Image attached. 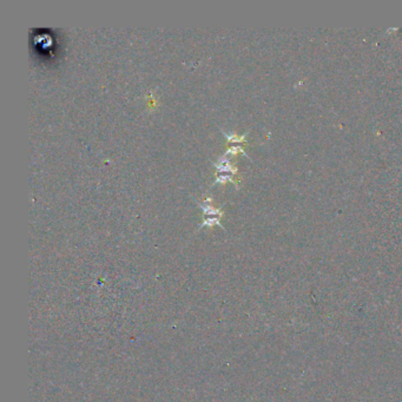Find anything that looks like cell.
Returning <instances> with one entry per match:
<instances>
[{"instance_id": "obj_1", "label": "cell", "mask_w": 402, "mask_h": 402, "mask_svg": "<svg viewBox=\"0 0 402 402\" xmlns=\"http://www.w3.org/2000/svg\"><path fill=\"white\" fill-rule=\"evenodd\" d=\"M194 201H195V203H196V204L203 210V217H211V216L222 217L223 216V209L214 208V206L211 205V203H213V198L211 197H206L204 198V201H197L196 198H194Z\"/></svg>"}, {"instance_id": "obj_2", "label": "cell", "mask_w": 402, "mask_h": 402, "mask_svg": "<svg viewBox=\"0 0 402 402\" xmlns=\"http://www.w3.org/2000/svg\"><path fill=\"white\" fill-rule=\"evenodd\" d=\"M213 164L216 168L217 173H230V175H236L237 173V168L235 165H232L225 156H221L217 163L213 162Z\"/></svg>"}, {"instance_id": "obj_3", "label": "cell", "mask_w": 402, "mask_h": 402, "mask_svg": "<svg viewBox=\"0 0 402 402\" xmlns=\"http://www.w3.org/2000/svg\"><path fill=\"white\" fill-rule=\"evenodd\" d=\"M221 218L222 217L219 216H211V217H203V222L200 224V227H198V230L202 229L203 227H214V225H217V227H221L222 229H224V227H222V223H221Z\"/></svg>"}, {"instance_id": "obj_4", "label": "cell", "mask_w": 402, "mask_h": 402, "mask_svg": "<svg viewBox=\"0 0 402 402\" xmlns=\"http://www.w3.org/2000/svg\"><path fill=\"white\" fill-rule=\"evenodd\" d=\"M227 182H232L236 186L237 184V181H235L232 177V175H230V173H217L216 172V179H215L214 182V186L215 184H224L227 183Z\"/></svg>"}, {"instance_id": "obj_5", "label": "cell", "mask_w": 402, "mask_h": 402, "mask_svg": "<svg viewBox=\"0 0 402 402\" xmlns=\"http://www.w3.org/2000/svg\"><path fill=\"white\" fill-rule=\"evenodd\" d=\"M221 132L223 134L224 137L227 138V140L229 143H244L246 142V136L248 135V132L242 136H238L236 134H228V132L223 131V130H221Z\"/></svg>"}, {"instance_id": "obj_6", "label": "cell", "mask_w": 402, "mask_h": 402, "mask_svg": "<svg viewBox=\"0 0 402 402\" xmlns=\"http://www.w3.org/2000/svg\"><path fill=\"white\" fill-rule=\"evenodd\" d=\"M238 154H242L244 155V156H247L246 151L243 150V148H242L241 145H232V146H229V148L227 149V151L224 152L223 156H229V155H232V156H235V155H238Z\"/></svg>"}]
</instances>
